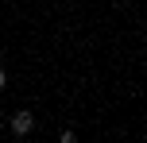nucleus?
<instances>
[{"instance_id": "nucleus-1", "label": "nucleus", "mask_w": 147, "mask_h": 143, "mask_svg": "<svg viewBox=\"0 0 147 143\" xmlns=\"http://www.w3.org/2000/svg\"><path fill=\"white\" fill-rule=\"evenodd\" d=\"M8 128H12V136H31V128H35V116L27 112V108H20V112H12V120H8Z\"/></svg>"}, {"instance_id": "nucleus-2", "label": "nucleus", "mask_w": 147, "mask_h": 143, "mask_svg": "<svg viewBox=\"0 0 147 143\" xmlns=\"http://www.w3.org/2000/svg\"><path fill=\"white\" fill-rule=\"evenodd\" d=\"M4 85H8V74H4V66H0V93H4Z\"/></svg>"}]
</instances>
